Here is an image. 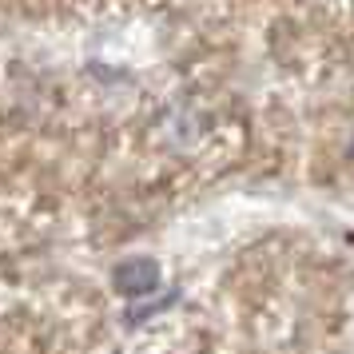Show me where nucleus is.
<instances>
[{"mask_svg":"<svg viewBox=\"0 0 354 354\" xmlns=\"http://www.w3.org/2000/svg\"><path fill=\"white\" fill-rule=\"evenodd\" d=\"M156 283H160V271H156L151 259H128V263H120V271H115V287L124 290V295H131V299L156 290Z\"/></svg>","mask_w":354,"mask_h":354,"instance_id":"nucleus-1","label":"nucleus"},{"mask_svg":"<svg viewBox=\"0 0 354 354\" xmlns=\"http://www.w3.org/2000/svg\"><path fill=\"white\" fill-rule=\"evenodd\" d=\"M351 156H354V147H351Z\"/></svg>","mask_w":354,"mask_h":354,"instance_id":"nucleus-2","label":"nucleus"}]
</instances>
